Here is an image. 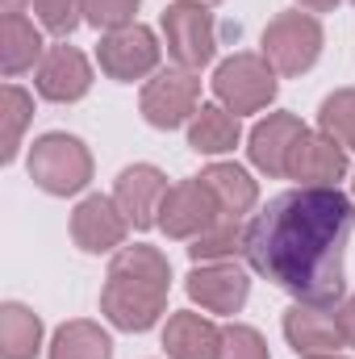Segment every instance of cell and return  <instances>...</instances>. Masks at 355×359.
<instances>
[{"label": "cell", "instance_id": "28", "mask_svg": "<svg viewBox=\"0 0 355 359\" xmlns=\"http://www.w3.org/2000/svg\"><path fill=\"white\" fill-rule=\"evenodd\" d=\"M222 359H267V343L255 326H226L222 330Z\"/></svg>", "mask_w": 355, "mask_h": 359}, {"label": "cell", "instance_id": "30", "mask_svg": "<svg viewBox=\"0 0 355 359\" xmlns=\"http://www.w3.org/2000/svg\"><path fill=\"white\" fill-rule=\"evenodd\" d=\"M335 4H339V0H301V8H305V13H330Z\"/></svg>", "mask_w": 355, "mask_h": 359}, {"label": "cell", "instance_id": "20", "mask_svg": "<svg viewBox=\"0 0 355 359\" xmlns=\"http://www.w3.org/2000/svg\"><path fill=\"white\" fill-rule=\"evenodd\" d=\"M201 180L213 188V196H217V205H222L226 217H243V213L255 209L260 188H255V180L247 176L239 163H213V168L201 172Z\"/></svg>", "mask_w": 355, "mask_h": 359}, {"label": "cell", "instance_id": "32", "mask_svg": "<svg viewBox=\"0 0 355 359\" xmlns=\"http://www.w3.org/2000/svg\"><path fill=\"white\" fill-rule=\"evenodd\" d=\"M305 359H347V355H339V351H330V355H305Z\"/></svg>", "mask_w": 355, "mask_h": 359}, {"label": "cell", "instance_id": "7", "mask_svg": "<svg viewBox=\"0 0 355 359\" xmlns=\"http://www.w3.org/2000/svg\"><path fill=\"white\" fill-rule=\"evenodd\" d=\"M226 213H222V205H217V196H213V188L205 184V180H180L168 188V196H163V205H159V230L168 234V238H196V234H205L209 226H217Z\"/></svg>", "mask_w": 355, "mask_h": 359}, {"label": "cell", "instance_id": "9", "mask_svg": "<svg viewBox=\"0 0 355 359\" xmlns=\"http://www.w3.org/2000/svg\"><path fill=\"white\" fill-rule=\"evenodd\" d=\"M96 59H100L105 76H113L121 84H134V80H142V76H151L159 67V38H155V29H147V25L134 21L126 29L105 34Z\"/></svg>", "mask_w": 355, "mask_h": 359}, {"label": "cell", "instance_id": "19", "mask_svg": "<svg viewBox=\"0 0 355 359\" xmlns=\"http://www.w3.org/2000/svg\"><path fill=\"white\" fill-rule=\"evenodd\" d=\"M34 63H42V34H38V25L25 13L4 17V25H0V67H4V76H21Z\"/></svg>", "mask_w": 355, "mask_h": 359}, {"label": "cell", "instance_id": "21", "mask_svg": "<svg viewBox=\"0 0 355 359\" xmlns=\"http://www.w3.org/2000/svg\"><path fill=\"white\" fill-rule=\"evenodd\" d=\"M42 347V322L34 309L8 301L0 309V355L4 359H34Z\"/></svg>", "mask_w": 355, "mask_h": 359}, {"label": "cell", "instance_id": "6", "mask_svg": "<svg viewBox=\"0 0 355 359\" xmlns=\"http://www.w3.org/2000/svg\"><path fill=\"white\" fill-rule=\"evenodd\" d=\"M163 38H168V55L176 59L180 67L188 72H201L213 50H217V25H213V13L205 4H192V0H176L163 8Z\"/></svg>", "mask_w": 355, "mask_h": 359}, {"label": "cell", "instance_id": "1", "mask_svg": "<svg viewBox=\"0 0 355 359\" xmlns=\"http://www.w3.org/2000/svg\"><path fill=\"white\" fill-rule=\"evenodd\" d=\"M355 230V205L335 184H301L272 196L247 222V264L297 301L339 305L343 251Z\"/></svg>", "mask_w": 355, "mask_h": 359}, {"label": "cell", "instance_id": "18", "mask_svg": "<svg viewBox=\"0 0 355 359\" xmlns=\"http://www.w3.org/2000/svg\"><path fill=\"white\" fill-rule=\"evenodd\" d=\"M239 138H243L239 113H230L226 104H201L196 117L188 121V147L196 155H226L239 147Z\"/></svg>", "mask_w": 355, "mask_h": 359}, {"label": "cell", "instance_id": "26", "mask_svg": "<svg viewBox=\"0 0 355 359\" xmlns=\"http://www.w3.org/2000/svg\"><path fill=\"white\" fill-rule=\"evenodd\" d=\"M134 13H138V0H84V17L105 34L134 25Z\"/></svg>", "mask_w": 355, "mask_h": 359}, {"label": "cell", "instance_id": "13", "mask_svg": "<svg viewBox=\"0 0 355 359\" xmlns=\"http://www.w3.org/2000/svg\"><path fill=\"white\" fill-rule=\"evenodd\" d=\"M251 280L239 264H196L188 276V297L209 313H239L247 305Z\"/></svg>", "mask_w": 355, "mask_h": 359}, {"label": "cell", "instance_id": "14", "mask_svg": "<svg viewBox=\"0 0 355 359\" xmlns=\"http://www.w3.org/2000/svg\"><path fill=\"white\" fill-rule=\"evenodd\" d=\"M34 84H38V96L55 100V104H72V100H80L92 88V67L76 46L59 42V46H51L42 55Z\"/></svg>", "mask_w": 355, "mask_h": 359}, {"label": "cell", "instance_id": "24", "mask_svg": "<svg viewBox=\"0 0 355 359\" xmlns=\"http://www.w3.org/2000/svg\"><path fill=\"white\" fill-rule=\"evenodd\" d=\"M318 130H326L335 142H343L347 151H355V88L330 92L318 109Z\"/></svg>", "mask_w": 355, "mask_h": 359}, {"label": "cell", "instance_id": "31", "mask_svg": "<svg viewBox=\"0 0 355 359\" xmlns=\"http://www.w3.org/2000/svg\"><path fill=\"white\" fill-rule=\"evenodd\" d=\"M0 4H4V17H13V13H21L25 0H0Z\"/></svg>", "mask_w": 355, "mask_h": 359}, {"label": "cell", "instance_id": "23", "mask_svg": "<svg viewBox=\"0 0 355 359\" xmlns=\"http://www.w3.org/2000/svg\"><path fill=\"white\" fill-rule=\"evenodd\" d=\"M243 247H247V226L239 217H222L217 226H209L205 234L192 238L188 255H192V264H222V259L239 255Z\"/></svg>", "mask_w": 355, "mask_h": 359}, {"label": "cell", "instance_id": "4", "mask_svg": "<svg viewBox=\"0 0 355 359\" xmlns=\"http://www.w3.org/2000/svg\"><path fill=\"white\" fill-rule=\"evenodd\" d=\"M322 55V25L314 13H280L264 29V59L276 76H301Z\"/></svg>", "mask_w": 355, "mask_h": 359}, {"label": "cell", "instance_id": "33", "mask_svg": "<svg viewBox=\"0 0 355 359\" xmlns=\"http://www.w3.org/2000/svg\"><path fill=\"white\" fill-rule=\"evenodd\" d=\"M192 4H205V8H209V4H217V0H192Z\"/></svg>", "mask_w": 355, "mask_h": 359}, {"label": "cell", "instance_id": "11", "mask_svg": "<svg viewBox=\"0 0 355 359\" xmlns=\"http://www.w3.org/2000/svg\"><path fill=\"white\" fill-rule=\"evenodd\" d=\"M168 196V176L151 163H134L117 176V188H113V201L117 209L126 213V222L134 230H151L159 226V205Z\"/></svg>", "mask_w": 355, "mask_h": 359}, {"label": "cell", "instance_id": "15", "mask_svg": "<svg viewBox=\"0 0 355 359\" xmlns=\"http://www.w3.org/2000/svg\"><path fill=\"white\" fill-rule=\"evenodd\" d=\"M347 176V147L326 130H305L288 155V180L301 184H339Z\"/></svg>", "mask_w": 355, "mask_h": 359}, {"label": "cell", "instance_id": "10", "mask_svg": "<svg viewBox=\"0 0 355 359\" xmlns=\"http://www.w3.org/2000/svg\"><path fill=\"white\" fill-rule=\"evenodd\" d=\"M284 339L297 355H330L343 343V330H339V313L335 305H314V301H297L288 305L284 313Z\"/></svg>", "mask_w": 355, "mask_h": 359}, {"label": "cell", "instance_id": "27", "mask_svg": "<svg viewBox=\"0 0 355 359\" xmlns=\"http://www.w3.org/2000/svg\"><path fill=\"white\" fill-rule=\"evenodd\" d=\"M34 13H38V21L51 29V34H59V38H67L76 25H80V13H84V0H34Z\"/></svg>", "mask_w": 355, "mask_h": 359}, {"label": "cell", "instance_id": "25", "mask_svg": "<svg viewBox=\"0 0 355 359\" xmlns=\"http://www.w3.org/2000/svg\"><path fill=\"white\" fill-rule=\"evenodd\" d=\"M29 113H34V96H29V92H21L17 84H8V88H4V151H0V159H4V163H13V155H17V147H21V130H25Z\"/></svg>", "mask_w": 355, "mask_h": 359}, {"label": "cell", "instance_id": "34", "mask_svg": "<svg viewBox=\"0 0 355 359\" xmlns=\"http://www.w3.org/2000/svg\"><path fill=\"white\" fill-rule=\"evenodd\" d=\"M351 4H355V0H351Z\"/></svg>", "mask_w": 355, "mask_h": 359}, {"label": "cell", "instance_id": "17", "mask_svg": "<svg viewBox=\"0 0 355 359\" xmlns=\"http://www.w3.org/2000/svg\"><path fill=\"white\" fill-rule=\"evenodd\" d=\"M163 351L172 359H222V326L192 309L172 313L163 330Z\"/></svg>", "mask_w": 355, "mask_h": 359}, {"label": "cell", "instance_id": "29", "mask_svg": "<svg viewBox=\"0 0 355 359\" xmlns=\"http://www.w3.org/2000/svg\"><path fill=\"white\" fill-rule=\"evenodd\" d=\"M335 313H339V330H343V343L355 347V292L343 301V305H335Z\"/></svg>", "mask_w": 355, "mask_h": 359}, {"label": "cell", "instance_id": "8", "mask_svg": "<svg viewBox=\"0 0 355 359\" xmlns=\"http://www.w3.org/2000/svg\"><path fill=\"white\" fill-rule=\"evenodd\" d=\"M196 100H201V80L188 67H168L155 80H147L142 88V117L155 130H176L184 121L196 117Z\"/></svg>", "mask_w": 355, "mask_h": 359}, {"label": "cell", "instance_id": "22", "mask_svg": "<svg viewBox=\"0 0 355 359\" xmlns=\"http://www.w3.org/2000/svg\"><path fill=\"white\" fill-rule=\"evenodd\" d=\"M46 359H113V343L96 322L80 318V322H67L55 330Z\"/></svg>", "mask_w": 355, "mask_h": 359}, {"label": "cell", "instance_id": "5", "mask_svg": "<svg viewBox=\"0 0 355 359\" xmlns=\"http://www.w3.org/2000/svg\"><path fill=\"white\" fill-rule=\"evenodd\" d=\"M213 92L230 113H260L276 100V72L264 55H230L213 72Z\"/></svg>", "mask_w": 355, "mask_h": 359}, {"label": "cell", "instance_id": "3", "mask_svg": "<svg viewBox=\"0 0 355 359\" xmlns=\"http://www.w3.org/2000/svg\"><path fill=\"white\" fill-rule=\"evenodd\" d=\"M29 180L51 196H72L92 180L88 147L72 134H42L29 147Z\"/></svg>", "mask_w": 355, "mask_h": 359}, {"label": "cell", "instance_id": "12", "mask_svg": "<svg viewBox=\"0 0 355 359\" xmlns=\"http://www.w3.org/2000/svg\"><path fill=\"white\" fill-rule=\"evenodd\" d=\"M126 230H130V222H126V213L117 209V201L113 196H84L80 205H76V213H72V238H76V247L80 251H88V255H100V251H113V247H121L126 243Z\"/></svg>", "mask_w": 355, "mask_h": 359}, {"label": "cell", "instance_id": "16", "mask_svg": "<svg viewBox=\"0 0 355 359\" xmlns=\"http://www.w3.org/2000/svg\"><path fill=\"white\" fill-rule=\"evenodd\" d=\"M301 134H305V121L297 113H267L247 138L251 142L247 155L264 176H288V155H293Z\"/></svg>", "mask_w": 355, "mask_h": 359}, {"label": "cell", "instance_id": "2", "mask_svg": "<svg viewBox=\"0 0 355 359\" xmlns=\"http://www.w3.org/2000/svg\"><path fill=\"white\" fill-rule=\"evenodd\" d=\"M172 292V264L155 247H121L117 259L109 264L105 288H100V313L130 334L151 330Z\"/></svg>", "mask_w": 355, "mask_h": 359}]
</instances>
